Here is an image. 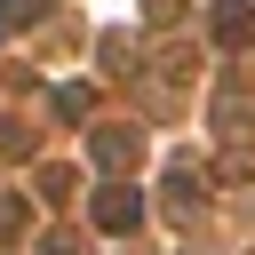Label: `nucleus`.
Returning a JSON list of instances; mask_svg holds the SVG:
<instances>
[{"label":"nucleus","mask_w":255,"mask_h":255,"mask_svg":"<svg viewBox=\"0 0 255 255\" xmlns=\"http://www.w3.org/2000/svg\"><path fill=\"white\" fill-rule=\"evenodd\" d=\"M135 223H143V191H135V183H104V191H96V231L120 239V231H135Z\"/></svg>","instance_id":"1"},{"label":"nucleus","mask_w":255,"mask_h":255,"mask_svg":"<svg viewBox=\"0 0 255 255\" xmlns=\"http://www.w3.org/2000/svg\"><path fill=\"white\" fill-rule=\"evenodd\" d=\"M167 207H175V215H191V207H207V175H199L191 159H175V167H167Z\"/></svg>","instance_id":"2"},{"label":"nucleus","mask_w":255,"mask_h":255,"mask_svg":"<svg viewBox=\"0 0 255 255\" xmlns=\"http://www.w3.org/2000/svg\"><path fill=\"white\" fill-rule=\"evenodd\" d=\"M215 40L223 48H255V8L247 0H215Z\"/></svg>","instance_id":"3"},{"label":"nucleus","mask_w":255,"mask_h":255,"mask_svg":"<svg viewBox=\"0 0 255 255\" xmlns=\"http://www.w3.org/2000/svg\"><path fill=\"white\" fill-rule=\"evenodd\" d=\"M135 151H143V135L135 128H96V159L120 175V167H135Z\"/></svg>","instance_id":"4"},{"label":"nucleus","mask_w":255,"mask_h":255,"mask_svg":"<svg viewBox=\"0 0 255 255\" xmlns=\"http://www.w3.org/2000/svg\"><path fill=\"white\" fill-rule=\"evenodd\" d=\"M88 112H96L88 88H56V120H88Z\"/></svg>","instance_id":"5"},{"label":"nucleus","mask_w":255,"mask_h":255,"mask_svg":"<svg viewBox=\"0 0 255 255\" xmlns=\"http://www.w3.org/2000/svg\"><path fill=\"white\" fill-rule=\"evenodd\" d=\"M24 24H40V0H0V32H24Z\"/></svg>","instance_id":"6"},{"label":"nucleus","mask_w":255,"mask_h":255,"mask_svg":"<svg viewBox=\"0 0 255 255\" xmlns=\"http://www.w3.org/2000/svg\"><path fill=\"white\" fill-rule=\"evenodd\" d=\"M40 191H48V199H64V191H80V175H72V167H40Z\"/></svg>","instance_id":"7"},{"label":"nucleus","mask_w":255,"mask_h":255,"mask_svg":"<svg viewBox=\"0 0 255 255\" xmlns=\"http://www.w3.org/2000/svg\"><path fill=\"white\" fill-rule=\"evenodd\" d=\"M24 231V199H0V239H16Z\"/></svg>","instance_id":"8"},{"label":"nucleus","mask_w":255,"mask_h":255,"mask_svg":"<svg viewBox=\"0 0 255 255\" xmlns=\"http://www.w3.org/2000/svg\"><path fill=\"white\" fill-rule=\"evenodd\" d=\"M40 255H80V239H72V231H48V239H40Z\"/></svg>","instance_id":"9"},{"label":"nucleus","mask_w":255,"mask_h":255,"mask_svg":"<svg viewBox=\"0 0 255 255\" xmlns=\"http://www.w3.org/2000/svg\"><path fill=\"white\" fill-rule=\"evenodd\" d=\"M175 8H183V0H151V16H175Z\"/></svg>","instance_id":"10"}]
</instances>
